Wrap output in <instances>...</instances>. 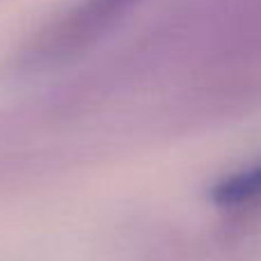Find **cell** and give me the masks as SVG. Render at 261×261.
Instances as JSON below:
<instances>
[{
    "mask_svg": "<svg viewBox=\"0 0 261 261\" xmlns=\"http://www.w3.org/2000/svg\"><path fill=\"white\" fill-rule=\"evenodd\" d=\"M211 202L231 211L261 208V163L220 179L211 188Z\"/></svg>",
    "mask_w": 261,
    "mask_h": 261,
    "instance_id": "6da1fadb",
    "label": "cell"
}]
</instances>
